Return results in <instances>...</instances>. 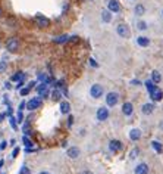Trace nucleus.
<instances>
[{
	"instance_id": "obj_24",
	"label": "nucleus",
	"mask_w": 163,
	"mask_h": 174,
	"mask_svg": "<svg viewBox=\"0 0 163 174\" xmlns=\"http://www.w3.org/2000/svg\"><path fill=\"white\" fill-rule=\"evenodd\" d=\"M151 148H153L157 154H160V152H162V149H163L162 145H160L159 142H156V140H153V142H151Z\"/></svg>"
},
{
	"instance_id": "obj_3",
	"label": "nucleus",
	"mask_w": 163,
	"mask_h": 174,
	"mask_svg": "<svg viewBox=\"0 0 163 174\" xmlns=\"http://www.w3.org/2000/svg\"><path fill=\"white\" fill-rule=\"evenodd\" d=\"M41 103H43L41 97H31V99L27 102V108H28L30 111H34V109H38V108H40Z\"/></svg>"
},
{
	"instance_id": "obj_44",
	"label": "nucleus",
	"mask_w": 163,
	"mask_h": 174,
	"mask_svg": "<svg viewBox=\"0 0 163 174\" xmlns=\"http://www.w3.org/2000/svg\"><path fill=\"white\" fill-rule=\"evenodd\" d=\"M81 174H93L91 171H84V173H81Z\"/></svg>"
},
{
	"instance_id": "obj_5",
	"label": "nucleus",
	"mask_w": 163,
	"mask_h": 174,
	"mask_svg": "<svg viewBox=\"0 0 163 174\" xmlns=\"http://www.w3.org/2000/svg\"><path fill=\"white\" fill-rule=\"evenodd\" d=\"M6 49H7L9 52H16V50L19 49V40H18L16 37L9 39V40L6 42Z\"/></svg>"
},
{
	"instance_id": "obj_17",
	"label": "nucleus",
	"mask_w": 163,
	"mask_h": 174,
	"mask_svg": "<svg viewBox=\"0 0 163 174\" xmlns=\"http://www.w3.org/2000/svg\"><path fill=\"white\" fill-rule=\"evenodd\" d=\"M68 156L72 158V159L78 158V156H80V149H78V148H69V149H68Z\"/></svg>"
},
{
	"instance_id": "obj_23",
	"label": "nucleus",
	"mask_w": 163,
	"mask_h": 174,
	"mask_svg": "<svg viewBox=\"0 0 163 174\" xmlns=\"http://www.w3.org/2000/svg\"><path fill=\"white\" fill-rule=\"evenodd\" d=\"M144 84H146V87H147V90H149V93H151V91H153V90L156 88V86H154L156 83H154L153 80H147V81H146Z\"/></svg>"
},
{
	"instance_id": "obj_40",
	"label": "nucleus",
	"mask_w": 163,
	"mask_h": 174,
	"mask_svg": "<svg viewBox=\"0 0 163 174\" xmlns=\"http://www.w3.org/2000/svg\"><path fill=\"white\" fill-rule=\"evenodd\" d=\"M72 123H74V117H69V123H68V124H69V127L72 126Z\"/></svg>"
},
{
	"instance_id": "obj_47",
	"label": "nucleus",
	"mask_w": 163,
	"mask_h": 174,
	"mask_svg": "<svg viewBox=\"0 0 163 174\" xmlns=\"http://www.w3.org/2000/svg\"><path fill=\"white\" fill-rule=\"evenodd\" d=\"M162 13H163V10H162Z\"/></svg>"
},
{
	"instance_id": "obj_30",
	"label": "nucleus",
	"mask_w": 163,
	"mask_h": 174,
	"mask_svg": "<svg viewBox=\"0 0 163 174\" xmlns=\"http://www.w3.org/2000/svg\"><path fill=\"white\" fill-rule=\"evenodd\" d=\"M24 145H25L27 148H31V146H33V142H31V140L25 136V137H24Z\"/></svg>"
},
{
	"instance_id": "obj_15",
	"label": "nucleus",
	"mask_w": 163,
	"mask_h": 174,
	"mask_svg": "<svg viewBox=\"0 0 163 174\" xmlns=\"http://www.w3.org/2000/svg\"><path fill=\"white\" fill-rule=\"evenodd\" d=\"M137 43H138V46H141V47H147L150 44V39L146 37V36H140V37H137Z\"/></svg>"
},
{
	"instance_id": "obj_14",
	"label": "nucleus",
	"mask_w": 163,
	"mask_h": 174,
	"mask_svg": "<svg viewBox=\"0 0 163 174\" xmlns=\"http://www.w3.org/2000/svg\"><path fill=\"white\" fill-rule=\"evenodd\" d=\"M112 13H113V12H110L109 9L101 10V21H103V22H106V24H109V22L112 21Z\"/></svg>"
},
{
	"instance_id": "obj_46",
	"label": "nucleus",
	"mask_w": 163,
	"mask_h": 174,
	"mask_svg": "<svg viewBox=\"0 0 163 174\" xmlns=\"http://www.w3.org/2000/svg\"><path fill=\"white\" fill-rule=\"evenodd\" d=\"M1 12H3V10H1V7H0V16H1Z\"/></svg>"
},
{
	"instance_id": "obj_28",
	"label": "nucleus",
	"mask_w": 163,
	"mask_h": 174,
	"mask_svg": "<svg viewBox=\"0 0 163 174\" xmlns=\"http://www.w3.org/2000/svg\"><path fill=\"white\" fill-rule=\"evenodd\" d=\"M138 154H140V151H138V148H134L131 152H129V158L131 159H135L137 156H138Z\"/></svg>"
},
{
	"instance_id": "obj_20",
	"label": "nucleus",
	"mask_w": 163,
	"mask_h": 174,
	"mask_svg": "<svg viewBox=\"0 0 163 174\" xmlns=\"http://www.w3.org/2000/svg\"><path fill=\"white\" fill-rule=\"evenodd\" d=\"M37 90H38V94L40 96H47V83H41Z\"/></svg>"
},
{
	"instance_id": "obj_18",
	"label": "nucleus",
	"mask_w": 163,
	"mask_h": 174,
	"mask_svg": "<svg viewBox=\"0 0 163 174\" xmlns=\"http://www.w3.org/2000/svg\"><path fill=\"white\" fill-rule=\"evenodd\" d=\"M134 12H135V15H137V16H143V15L146 13V7H144V4H141V3H138V4L135 6V9H134Z\"/></svg>"
},
{
	"instance_id": "obj_12",
	"label": "nucleus",
	"mask_w": 163,
	"mask_h": 174,
	"mask_svg": "<svg viewBox=\"0 0 163 174\" xmlns=\"http://www.w3.org/2000/svg\"><path fill=\"white\" fill-rule=\"evenodd\" d=\"M153 111H154V105L153 103H144L141 106V112L144 115H150V114H153Z\"/></svg>"
},
{
	"instance_id": "obj_13",
	"label": "nucleus",
	"mask_w": 163,
	"mask_h": 174,
	"mask_svg": "<svg viewBox=\"0 0 163 174\" xmlns=\"http://www.w3.org/2000/svg\"><path fill=\"white\" fill-rule=\"evenodd\" d=\"M109 148H110L112 152H119V151L122 149V143H121L119 140H110Z\"/></svg>"
},
{
	"instance_id": "obj_32",
	"label": "nucleus",
	"mask_w": 163,
	"mask_h": 174,
	"mask_svg": "<svg viewBox=\"0 0 163 174\" xmlns=\"http://www.w3.org/2000/svg\"><path fill=\"white\" fill-rule=\"evenodd\" d=\"M7 67V62H0V72H3Z\"/></svg>"
},
{
	"instance_id": "obj_9",
	"label": "nucleus",
	"mask_w": 163,
	"mask_h": 174,
	"mask_svg": "<svg viewBox=\"0 0 163 174\" xmlns=\"http://www.w3.org/2000/svg\"><path fill=\"white\" fill-rule=\"evenodd\" d=\"M150 97H151V100H154V102H159V100H162L163 99V91L160 88H154L151 93H150Z\"/></svg>"
},
{
	"instance_id": "obj_10",
	"label": "nucleus",
	"mask_w": 163,
	"mask_h": 174,
	"mask_svg": "<svg viewBox=\"0 0 163 174\" xmlns=\"http://www.w3.org/2000/svg\"><path fill=\"white\" fill-rule=\"evenodd\" d=\"M134 173L135 174H149V165L144 164V162H141V164H138V165L135 167Z\"/></svg>"
},
{
	"instance_id": "obj_27",
	"label": "nucleus",
	"mask_w": 163,
	"mask_h": 174,
	"mask_svg": "<svg viewBox=\"0 0 163 174\" xmlns=\"http://www.w3.org/2000/svg\"><path fill=\"white\" fill-rule=\"evenodd\" d=\"M137 28H138L140 31L147 30V22H144V21H138V22H137Z\"/></svg>"
},
{
	"instance_id": "obj_35",
	"label": "nucleus",
	"mask_w": 163,
	"mask_h": 174,
	"mask_svg": "<svg viewBox=\"0 0 163 174\" xmlns=\"http://www.w3.org/2000/svg\"><path fill=\"white\" fill-rule=\"evenodd\" d=\"M78 40H80V39H78L77 36H74V37H69V42H71V43H77Z\"/></svg>"
},
{
	"instance_id": "obj_36",
	"label": "nucleus",
	"mask_w": 163,
	"mask_h": 174,
	"mask_svg": "<svg viewBox=\"0 0 163 174\" xmlns=\"http://www.w3.org/2000/svg\"><path fill=\"white\" fill-rule=\"evenodd\" d=\"M22 118H24V115H22V112L19 111V112H18V123H22Z\"/></svg>"
},
{
	"instance_id": "obj_29",
	"label": "nucleus",
	"mask_w": 163,
	"mask_h": 174,
	"mask_svg": "<svg viewBox=\"0 0 163 174\" xmlns=\"http://www.w3.org/2000/svg\"><path fill=\"white\" fill-rule=\"evenodd\" d=\"M9 121H10V126H12V129H13V130H16V129H18V126H16V120H15L13 117H9Z\"/></svg>"
},
{
	"instance_id": "obj_31",
	"label": "nucleus",
	"mask_w": 163,
	"mask_h": 174,
	"mask_svg": "<svg viewBox=\"0 0 163 174\" xmlns=\"http://www.w3.org/2000/svg\"><path fill=\"white\" fill-rule=\"evenodd\" d=\"M19 174H30V168L24 165V167L21 168V173H19Z\"/></svg>"
},
{
	"instance_id": "obj_7",
	"label": "nucleus",
	"mask_w": 163,
	"mask_h": 174,
	"mask_svg": "<svg viewBox=\"0 0 163 174\" xmlns=\"http://www.w3.org/2000/svg\"><path fill=\"white\" fill-rule=\"evenodd\" d=\"M107 118H109V109L104 108V106L99 108L97 109V120L99 121H106Z\"/></svg>"
},
{
	"instance_id": "obj_2",
	"label": "nucleus",
	"mask_w": 163,
	"mask_h": 174,
	"mask_svg": "<svg viewBox=\"0 0 163 174\" xmlns=\"http://www.w3.org/2000/svg\"><path fill=\"white\" fill-rule=\"evenodd\" d=\"M116 33H118V36L119 37H122V39H128L129 37V27L126 25V24H119L118 27H116Z\"/></svg>"
},
{
	"instance_id": "obj_21",
	"label": "nucleus",
	"mask_w": 163,
	"mask_h": 174,
	"mask_svg": "<svg viewBox=\"0 0 163 174\" xmlns=\"http://www.w3.org/2000/svg\"><path fill=\"white\" fill-rule=\"evenodd\" d=\"M151 80H153L156 84H157V83H160V81H162V75H160V72H159V71H153V72H151Z\"/></svg>"
},
{
	"instance_id": "obj_26",
	"label": "nucleus",
	"mask_w": 163,
	"mask_h": 174,
	"mask_svg": "<svg viewBox=\"0 0 163 174\" xmlns=\"http://www.w3.org/2000/svg\"><path fill=\"white\" fill-rule=\"evenodd\" d=\"M24 77H25V74L16 72L15 75H12V81H21V80H24Z\"/></svg>"
},
{
	"instance_id": "obj_16",
	"label": "nucleus",
	"mask_w": 163,
	"mask_h": 174,
	"mask_svg": "<svg viewBox=\"0 0 163 174\" xmlns=\"http://www.w3.org/2000/svg\"><path fill=\"white\" fill-rule=\"evenodd\" d=\"M140 137H141V131L138 130V129H132V130L129 131V139L132 142H137Z\"/></svg>"
},
{
	"instance_id": "obj_41",
	"label": "nucleus",
	"mask_w": 163,
	"mask_h": 174,
	"mask_svg": "<svg viewBox=\"0 0 163 174\" xmlns=\"http://www.w3.org/2000/svg\"><path fill=\"white\" fill-rule=\"evenodd\" d=\"M35 86V81H31V83H28V87L31 88V87H34Z\"/></svg>"
},
{
	"instance_id": "obj_43",
	"label": "nucleus",
	"mask_w": 163,
	"mask_h": 174,
	"mask_svg": "<svg viewBox=\"0 0 163 174\" xmlns=\"http://www.w3.org/2000/svg\"><path fill=\"white\" fill-rule=\"evenodd\" d=\"M4 87L6 88H10V83H4Z\"/></svg>"
},
{
	"instance_id": "obj_22",
	"label": "nucleus",
	"mask_w": 163,
	"mask_h": 174,
	"mask_svg": "<svg viewBox=\"0 0 163 174\" xmlns=\"http://www.w3.org/2000/svg\"><path fill=\"white\" fill-rule=\"evenodd\" d=\"M68 42H69V37H68L66 34H63V36H60V37H57V39H54V43H57V44L68 43Z\"/></svg>"
},
{
	"instance_id": "obj_38",
	"label": "nucleus",
	"mask_w": 163,
	"mask_h": 174,
	"mask_svg": "<svg viewBox=\"0 0 163 174\" xmlns=\"http://www.w3.org/2000/svg\"><path fill=\"white\" fill-rule=\"evenodd\" d=\"M6 145H7V143H6V142L3 140V142L0 143V151H3V149H6Z\"/></svg>"
},
{
	"instance_id": "obj_6",
	"label": "nucleus",
	"mask_w": 163,
	"mask_h": 174,
	"mask_svg": "<svg viewBox=\"0 0 163 174\" xmlns=\"http://www.w3.org/2000/svg\"><path fill=\"white\" fill-rule=\"evenodd\" d=\"M35 22H37V25L41 27V28L50 27V19L46 18V16H43V15H37V16H35Z\"/></svg>"
},
{
	"instance_id": "obj_37",
	"label": "nucleus",
	"mask_w": 163,
	"mask_h": 174,
	"mask_svg": "<svg viewBox=\"0 0 163 174\" xmlns=\"http://www.w3.org/2000/svg\"><path fill=\"white\" fill-rule=\"evenodd\" d=\"M18 154H19V148H15V149H13V152H12V156L15 158V156H16Z\"/></svg>"
},
{
	"instance_id": "obj_11",
	"label": "nucleus",
	"mask_w": 163,
	"mask_h": 174,
	"mask_svg": "<svg viewBox=\"0 0 163 174\" xmlns=\"http://www.w3.org/2000/svg\"><path fill=\"white\" fill-rule=\"evenodd\" d=\"M122 112L123 115H126V117H129L132 112H134V106H132V103L131 102H125L122 105Z\"/></svg>"
},
{
	"instance_id": "obj_25",
	"label": "nucleus",
	"mask_w": 163,
	"mask_h": 174,
	"mask_svg": "<svg viewBox=\"0 0 163 174\" xmlns=\"http://www.w3.org/2000/svg\"><path fill=\"white\" fill-rule=\"evenodd\" d=\"M51 99H53L54 102H57V100H60V91H59L57 88H54V90L51 91Z\"/></svg>"
},
{
	"instance_id": "obj_45",
	"label": "nucleus",
	"mask_w": 163,
	"mask_h": 174,
	"mask_svg": "<svg viewBox=\"0 0 163 174\" xmlns=\"http://www.w3.org/2000/svg\"><path fill=\"white\" fill-rule=\"evenodd\" d=\"M40 174H49V173H47V171H43V173H40Z\"/></svg>"
},
{
	"instance_id": "obj_4",
	"label": "nucleus",
	"mask_w": 163,
	"mask_h": 174,
	"mask_svg": "<svg viewBox=\"0 0 163 174\" xmlns=\"http://www.w3.org/2000/svg\"><path fill=\"white\" fill-rule=\"evenodd\" d=\"M118 100H119V94L118 93H115V91L107 93V96H106V105L107 106H115L118 103Z\"/></svg>"
},
{
	"instance_id": "obj_1",
	"label": "nucleus",
	"mask_w": 163,
	"mask_h": 174,
	"mask_svg": "<svg viewBox=\"0 0 163 174\" xmlns=\"http://www.w3.org/2000/svg\"><path fill=\"white\" fill-rule=\"evenodd\" d=\"M103 86H100V84H93L91 88H90V94H91V97H94V99H99V97H101L103 96Z\"/></svg>"
},
{
	"instance_id": "obj_34",
	"label": "nucleus",
	"mask_w": 163,
	"mask_h": 174,
	"mask_svg": "<svg viewBox=\"0 0 163 174\" xmlns=\"http://www.w3.org/2000/svg\"><path fill=\"white\" fill-rule=\"evenodd\" d=\"M28 91H30V87L22 88V90H21V94H22V96H27V94H28Z\"/></svg>"
},
{
	"instance_id": "obj_42",
	"label": "nucleus",
	"mask_w": 163,
	"mask_h": 174,
	"mask_svg": "<svg viewBox=\"0 0 163 174\" xmlns=\"http://www.w3.org/2000/svg\"><path fill=\"white\" fill-rule=\"evenodd\" d=\"M25 105H27V103H25V102H22V103H21V106H19V111H21V109H24V108H25Z\"/></svg>"
},
{
	"instance_id": "obj_39",
	"label": "nucleus",
	"mask_w": 163,
	"mask_h": 174,
	"mask_svg": "<svg viewBox=\"0 0 163 174\" xmlns=\"http://www.w3.org/2000/svg\"><path fill=\"white\" fill-rule=\"evenodd\" d=\"M131 84H134V86H140L141 83H140L138 80H132V81H131Z\"/></svg>"
},
{
	"instance_id": "obj_8",
	"label": "nucleus",
	"mask_w": 163,
	"mask_h": 174,
	"mask_svg": "<svg viewBox=\"0 0 163 174\" xmlns=\"http://www.w3.org/2000/svg\"><path fill=\"white\" fill-rule=\"evenodd\" d=\"M107 9L113 13H118L121 10V4L118 0H107Z\"/></svg>"
},
{
	"instance_id": "obj_19",
	"label": "nucleus",
	"mask_w": 163,
	"mask_h": 174,
	"mask_svg": "<svg viewBox=\"0 0 163 174\" xmlns=\"http://www.w3.org/2000/svg\"><path fill=\"white\" fill-rule=\"evenodd\" d=\"M71 111V105H69V102H60V112L62 114H68Z\"/></svg>"
},
{
	"instance_id": "obj_33",
	"label": "nucleus",
	"mask_w": 163,
	"mask_h": 174,
	"mask_svg": "<svg viewBox=\"0 0 163 174\" xmlns=\"http://www.w3.org/2000/svg\"><path fill=\"white\" fill-rule=\"evenodd\" d=\"M90 65H91V67H94V68H97V67H99V64H97V62H96L93 58L90 59Z\"/></svg>"
}]
</instances>
